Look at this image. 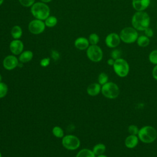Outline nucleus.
I'll list each match as a JSON object with an SVG mask.
<instances>
[{
	"mask_svg": "<svg viewBox=\"0 0 157 157\" xmlns=\"http://www.w3.org/2000/svg\"><path fill=\"white\" fill-rule=\"evenodd\" d=\"M52 0H40V2H44V3H48L50 2H51Z\"/></svg>",
	"mask_w": 157,
	"mask_h": 157,
	"instance_id": "c9c22d12",
	"label": "nucleus"
},
{
	"mask_svg": "<svg viewBox=\"0 0 157 157\" xmlns=\"http://www.w3.org/2000/svg\"><path fill=\"white\" fill-rule=\"evenodd\" d=\"M88 39L90 45H97L99 42V36L95 33H91Z\"/></svg>",
	"mask_w": 157,
	"mask_h": 157,
	"instance_id": "5701e85b",
	"label": "nucleus"
},
{
	"mask_svg": "<svg viewBox=\"0 0 157 157\" xmlns=\"http://www.w3.org/2000/svg\"><path fill=\"white\" fill-rule=\"evenodd\" d=\"M45 25L44 21L39 20V19H34L31 20L28 24V30L29 31L35 35L40 34L42 33L45 29Z\"/></svg>",
	"mask_w": 157,
	"mask_h": 157,
	"instance_id": "1a4fd4ad",
	"label": "nucleus"
},
{
	"mask_svg": "<svg viewBox=\"0 0 157 157\" xmlns=\"http://www.w3.org/2000/svg\"><path fill=\"white\" fill-rule=\"evenodd\" d=\"M114 63H115V60H114L113 59H112V58H109V59L107 61V64H108V65H109V66H113V65Z\"/></svg>",
	"mask_w": 157,
	"mask_h": 157,
	"instance_id": "f704fd0d",
	"label": "nucleus"
},
{
	"mask_svg": "<svg viewBox=\"0 0 157 157\" xmlns=\"http://www.w3.org/2000/svg\"><path fill=\"white\" fill-rule=\"evenodd\" d=\"M101 93L108 99H115L120 94V88L117 84L112 82H108L101 86Z\"/></svg>",
	"mask_w": 157,
	"mask_h": 157,
	"instance_id": "39448f33",
	"label": "nucleus"
},
{
	"mask_svg": "<svg viewBox=\"0 0 157 157\" xmlns=\"http://www.w3.org/2000/svg\"><path fill=\"white\" fill-rule=\"evenodd\" d=\"M10 34L13 39H20L23 34L22 28L19 25L13 26L11 29Z\"/></svg>",
	"mask_w": 157,
	"mask_h": 157,
	"instance_id": "a211bd4d",
	"label": "nucleus"
},
{
	"mask_svg": "<svg viewBox=\"0 0 157 157\" xmlns=\"http://www.w3.org/2000/svg\"><path fill=\"white\" fill-rule=\"evenodd\" d=\"M152 76L154 79L157 80V64L155 65L152 69Z\"/></svg>",
	"mask_w": 157,
	"mask_h": 157,
	"instance_id": "72a5a7b5",
	"label": "nucleus"
},
{
	"mask_svg": "<svg viewBox=\"0 0 157 157\" xmlns=\"http://www.w3.org/2000/svg\"><path fill=\"white\" fill-rule=\"evenodd\" d=\"M139 129V128L134 124H131L128 128V131L130 135H136L137 136Z\"/></svg>",
	"mask_w": 157,
	"mask_h": 157,
	"instance_id": "cd10ccee",
	"label": "nucleus"
},
{
	"mask_svg": "<svg viewBox=\"0 0 157 157\" xmlns=\"http://www.w3.org/2000/svg\"><path fill=\"white\" fill-rule=\"evenodd\" d=\"M144 34L146 36H147L148 37H151L153 36V34H154V33H153V31L152 30L151 28H150V27L146 28L144 31Z\"/></svg>",
	"mask_w": 157,
	"mask_h": 157,
	"instance_id": "473e14b6",
	"label": "nucleus"
},
{
	"mask_svg": "<svg viewBox=\"0 0 157 157\" xmlns=\"http://www.w3.org/2000/svg\"><path fill=\"white\" fill-rule=\"evenodd\" d=\"M139 140L145 144H150L157 138V131L151 126H144L139 129L138 134Z\"/></svg>",
	"mask_w": 157,
	"mask_h": 157,
	"instance_id": "7ed1b4c3",
	"label": "nucleus"
},
{
	"mask_svg": "<svg viewBox=\"0 0 157 157\" xmlns=\"http://www.w3.org/2000/svg\"><path fill=\"white\" fill-rule=\"evenodd\" d=\"M31 13L35 18L44 21L50 15V9L46 3L37 2L31 7Z\"/></svg>",
	"mask_w": 157,
	"mask_h": 157,
	"instance_id": "f03ea898",
	"label": "nucleus"
},
{
	"mask_svg": "<svg viewBox=\"0 0 157 157\" xmlns=\"http://www.w3.org/2000/svg\"><path fill=\"white\" fill-rule=\"evenodd\" d=\"M113 68L115 74L120 77H126L129 72V65L128 61L122 58L115 60Z\"/></svg>",
	"mask_w": 157,
	"mask_h": 157,
	"instance_id": "423d86ee",
	"label": "nucleus"
},
{
	"mask_svg": "<svg viewBox=\"0 0 157 157\" xmlns=\"http://www.w3.org/2000/svg\"><path fill=\"white\" fill-rule=\"evenodd\" d=\"M121 51L117 48H114L113 50H112V52L110 53V56L114 60H116V59L121 58Z\"/></svg>",
	"mask_w": 157,
	"mask_h": 157,
	"instance_id": "c85d7f7f",
	"label": "nucleus"
},
{
	"mask_svg": "<svg viewBox=\"0 0 157 157\" xmlns=\"http://www.w3.org/2000/svg\"><path fill=\"white\" fill-rule=\"evenodd\" d=\"M51 56L53 60L57 61L59 59L60 55L58 51H56L55 50H52V52H51Z\"/></svg>",
	"mask_w": 157,
	"mask_h": 157,
	"instance_id": "2f4dec72",
	"label": "nucleus"
},
{
	"mask_svg": "<svg viewBox=\"0 0 157 157\" xmlns=\"http://www.w3.org/2000/svg\"><path fill=\"white\" fill-rule=\"evenodd\" d=\"M20 4L25 7H31L34 3L35 0H18Z\"/></svg>",
	"mask_w": 157,
	"mask_h": 157,
	"instance_id": "c756f323",
	"label": "nucleus"
},
{
	"mask_svg": "<svg viewBox=\"0 0 157 157\" xmlns=\"http://www.w3.org/2000/svg\"><path fill=\"white\" fill-rule=\"evenodd\" d=\"M62 144L68 150H75L80 145L79 139L74 135H66L63 137Z\"/></svg>",
	"mask_w": 157,
	"mask_h": 157,
	"instance_id": "6e6552de",
	"label": "nucleus"
},
{
	"mask_svg": "<svg viewBox=\"0 0 157 157\" xmlns=\"http://www.w3.org/2000/svg\"><path fill=\"white\" fill-rule=\"evenodd\" d=\"M45 25L48 28H53L57 25L58 19L55 16L49 15L45 20Z\"/></svg>",
	"mask_w": 157,
	"mask_h": 157,
	"instance_id": "412c9836",
	"label": "nucleus"
},
{
	"mask_svg": "<svg viewBox=\"0 0 157 157\" xmlns=\"http://www.w3.org/2000/svg\"><path fill=\"white\" fill-rule=\"evenodd\" d=\"M119 35L121 41L125 44H132L136 42L137 37H139L137 31L132 26H128L123 28Z\"/></svg>",
	"mask_w": 157,
	"mask_h": 157,
	"instance_id": "20e7f679",
	"label": "nucleus"
},
{
	"mask_svg": "<svg viewBox=\"0 0 157 157\" xmlns=\"http://www.w3.org/2000/svg\"><path fill=\"white\" fill-rule=\"evenodd\" d=\"M156 28H157V22H156Z\"/></svg>",
	"mask_w": 157,
	"mask_h": 157,
	"instance_id": "a19ab883",
	"label": "nucleus"
},
{
	"mask_svg": "<svg viewBox=\"0 0 157 157\" xmlns=\"http://www.w3.org/2000/svg\"><path fill=\"white\" fill-rule=\"evenodd\" d=\"M150 17L145 11H136L132 17V26L138 31H144L150 27Z\"/></svg>",
	"mask_w": 157,
	"mask_h": 157,
	"instance_id": "f257e3e1",
	"label": "nucleus"
},
{
	"mask_svg": "<svg viewBox=\"0 0 157 157\" xmlns=\"http://www.w3.org/2000/svg\"><path fill=\"white\" fill-rule=\"evenodd\" d=\"M139 140L137 136L129 134L124 140V145L128 148H134L137 145Z\"/></svg>",
	"mask_w": 157,
	"mask_h": 157,
	"instance_id": "2eb2a0df",
	"label": "nucleus"
},
{
	"mask_svg": "<svg viewBox=\"0 0 157 157\" xmlns=\"http://www.w3.org/2000/svg\"><path fill=\"white\" fill-rule=\"evenodd\" d=\"M121 42L120 35L116 33H110L108 34L105 38V44L107 47L110 48H115Z\"/></svg>",
	"mask_w": 157,
	"mask_h": 157,
	"instance_id": "9d476101",
	"label": "nucleus"
},
{
	"mask_svg": "<svg viewBox=\"0 0 157 157\" xmlns=\"http://www.w3.org/2000/svg\"><path fill=\"white\" fill-rule=\"evenodd\" d=\"M96 157H108L107 156L102 154V155H98Z\"/></svg>",
	"mask_w": 157,
	"mask_h": 157,
	"instance_id": "e433bc0d",
	"label": "nucleus"
},
{
	"mask_svg": "<svg viewBox=\"0 0 157 157\" xmlns=\"http://www.w3.org/2000/svg\"><path fill=\"white\" fill-rule=\"evenodd\" d=\"M2 82V76H1V75L0 74V82Z\"/></svg>",
	"mask_w": 157,
	"mask_h": 157,
	"instance_id": "58836bf2",
	"label": "nucleus"
},
{
	"mask_svg": "<svg viewBox=\"0 0 157 157\" xmlns=\"http://www.w3.org/2000/svg\"><path fill=\"white\" fill-rule=\"evenodd\" d=\"M86 53L88 58L94 63L101 61L103 58L102 50L98 45H90Z\"/></svg>",
	"mask_w": 157,
	"mask_h": 157,
	"instance_id": "0eeeda50",
	"label": "nucleus"
},
{
	"mask_svg": "<svg viewBox=\"0 0 157 157\" xmlns=\"http://www.w3.org/2000/svg\"><path fill=\"white\" fill-rule=\"evenodd\" d=\"M50 58L49 57L44 58L40 61V65L43 67H47L50 64Z\"/></svg>",
	"mask_w": 157,
	"mask_h": 157,
	"instance_id": "7c9ffc66",
	"label": "nucleus"
},
{
	"mask_svg": "<svg viewBox=\"0 0 157 157\" xmlns=\"http://www.w3.org/2000/svg\"><path fill=\"white\" fill-rule=\"evenodd\" d=\"M106 150V147L104 144L99 143L96 144L93 148V151L96 156L102 155L104 153Z\"/></svg>",
	"mask_w": 157,
	"mask_h": 157,
	"instance_id": "aec40b11",
	"label": "nucleus"
},
{
	"mask_svg": "<svg viewBox=\"0 0 157 157\" xmlns=\"http://www.w3.org/2000/svg\"><path fill=\"white\" fill-rule=\"evenodd\" d=\"M4 1V0H0V6L3 4Z\"/></svg>",
	"mask_w": 157,
	"mask_h": 157,
	"instance_id": "4c0bfd02",
	"label": "nucleus"
},
{
	"mask_svg": "<svg viewBox=\"0 0 157 157\" xmlns=\"http://www.w3.org/2000/svg\"><path fill=\"white\" fill-rule=\"evenodd\" d=\"M52 133L54 136L58 138H61L64 137V131L63 129L58 126H56L53 128Z\"/></svg>",
	"mask_w": 157,
	"mask_h": 157,
	"instance_id": "b1692460",
	"label": "nucleus"
},
{
	"mask_svg": "<svg viewBox=\"0 0 157 157\" xmlns=\"http://www.w3.org/2000/svg\"><path fill=\"white\" fill-rule=\"evenodd\" d=\"M19 64L18 58L14 55H9L4 58L2 61V65L4 69L8 71L13 70L18 66Z\"/></svg>",
	"mask_w": 157,
	"mask_h": 157,
	"instance_id": "9b49d317",
	"label": "nucleus"
},
{
	"mask_svg": "<svg viewBox=\"0 0 157 157\" xmlns=\"http://www.w3.org/2000/svg\"><path fill=\"white\" fill-rule=\"evenodd\" d=\"M88 39L85 37H77L74 40V46L76 48L80 50H86L90 45Z\"/></svg>",
	"mask_w": 157,
	"mask_h": 157,
	"instance_id": "4468645a",
	"label": "nucleus"
},
{
	"mask_svg": "<svg viewBox=\"0 0 157 157\" xmlns=\"http://www.w3.org/2000/svg\"><path fill=\"white\" fill-rule=\"evenodd\" d=\"M101 85L99 83H93L88 85L86 92L91 96H96L101 92Z\"/></svg>",
	"mask_w": 157,
	"mask_h": 157,
	"instance_id": "dca6fc26",
	"label": "nucleus"
},
{
	"mask_svg": "<svg viewBox=\"0 0 157 157\" xmlns=\"http://www.w3.org/2000/svg\"><path fill=\"white\" fill-rule=\"evenodd\" d=\"M0 157H2V154L1 152H0Z\"/></svg>",
	"mask_w": 157,
	"mask_h": 157,
	"instance_id": "ea45409f",
	"label": "nucleus"
},
{
	"mask_svg": "<svg viewBox=\"0 0 157 157\" xmlns=\"http://www.w3.org/2000/svg\"><path fill=\"white\" fill-rule=\"evenodd\" d=\"M33 58V53L31 50L23 51L19 55L18 60L21 63H25L30 61Z\"/></svg>",
	"mask_w": 157,
	"mask_h": 157,
	"instance_id": "f3484780",
	"label": "nucleus"
},
{
	"mask_svg": "<svg viewBox=\"0 0 157 157\" xmlns=\"http://www.w3.org/2000/svg\"><path fill=\"white\" fill-rule=\"evenodd\" d=\"M150 42L149 37L145 35H141L137 37L136 43L138 46L140 47H145L149 45Z\"/></svg>",
	"mask_w": 157,
	"mask_h": 157,
	"instance_id": "6ab92c4d",
	"label": "nucleus"
},
{
	"mask_svg": "<svg viewBox=\"0 0 157 157\" xmlns=\"http://www.w3.org/2000/svg\"><path fill=\"white\" fill-rule=\"evenodd\" d=\"M7 92H8L7 85L2 82H0V99L4 98L7 95Z\"/></svg>",
	"mask_w": 157,
	"mask_h": 157,
	"instance_id": "bb28decb",
	"label": "nucleus"
},
{
	"mask_svg": "<svg viewBox=\"0 0 157 157\" xmlns=\"http://www.w3.org/2000/svg\"><path fill=\"white\" fill-rule=\"evenodd\" d=\"M9 49L13 55H19L23 52V42L20 39H13L10 42Z\"/></svg>",
	"mask_w": 157,
	"mask_h": 157,
	"instance_id": "f8f14e48",
	"label": "nucleus"
},
{
	"mask_svg": "<svg viewBox=\"0 0 157 157\" xmlns=\"http://www.w3.org/2000/svg\"><path fill=\"white\" fill-rule=\"evenodd\" d=\"M150 4V0H132V6L136 11H144Z\"/></svg>",
	"mask_w": 157,
	"mask_h": 157,
	"instance_id": "ddd939ff",
	"label": "nucleus"
},
{
	"mask_svg": "<svg viewBox=\"0 0 157 157\" xmlns=\"http://www.w3.org/2000/svg\"><path fill=\"white\" fill-rule=\"evenodd\" d=\"M76 157H96V155L93 150L88 148H83L78 152Z\"/></svg>",
	"mask_w": 157,
	"mask_h": 157,
	"instance_id": "4be33fe9",
	"label": "nucleus"
},
{
	"mask_svg": "<svg viewBox=\"0 0 157 157\" xmlns=\"http://www.w3.org/2000/svg\"><path fill=\"white\" fill-rule=\"evenodd\" d=\"M108 80H109V76L106 73L101 72L99 74L98 77V83L101 85H103L107 82H108Z\"/></svg>",
	"mask_w": 157,
	"mask_h": 157,
	"instance_id": "393cba45",
	"label": "nucleus"
},
{
	"mask_svg": "<svg viewBox=\"0 0 157 157\" xmlns=\"http://www.w3.org/2000/svg\"><path fill=\"white\" fill-rule=\"evenodd\" d=\"M149 61L153 64H157V49L152 50L148 55Z\"/></svg>",
	"mask_w": 157,
	"mask_h": 157,
	"instance_id": "a878e982",
	"label": "nucleus"
}]
</instances>
